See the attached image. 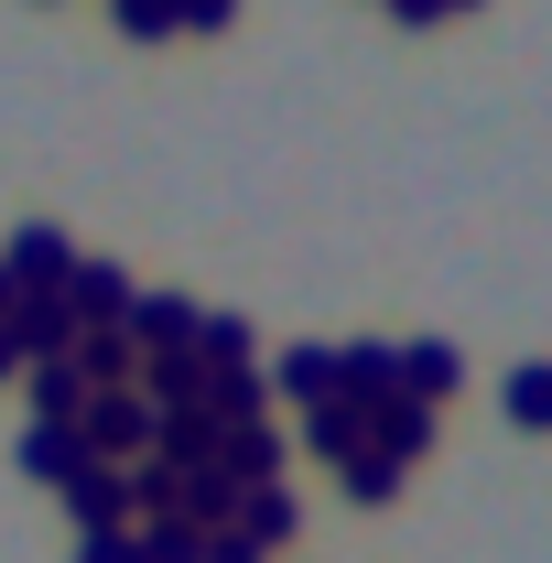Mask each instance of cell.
I'll list each match as a JSON object with an SVG mask.
<instances>
[{
    "label": "cell",
    "mask_w": 552,
    "mask_h": 563,
    "mask_svg": "<svg viewBox=\"0 0 552 563\" xmlns=\"http://www.w3.org/2000/svg\"><path fill=\"white\" fill-rule=\"evenodd\" d=\"M76 433H87V455H98V466H120V455L141 466V455H152V433H163V412H152L141 390H98Z\"/></svg>",
    "instance_id": "6da1fadb"
},
{
    "label": "cell",
    "mask_w": 552,
    "mask_h": 563,
    "mask_svg": "<svg viewBox=\"0 0 552 563\" xmlns=\"http://www.w3.org/2000/svg\"><path fill=\"white\" fill-rule=\"evenodd\" d=\"M0 261H11V282H22V292H66V272L87 261V250H76L55 217H22V228L0 239Z\"/></svg>",
    "instance_id": "7a4b0ae2"
},
{
    "label": "cell",
    "mask_w": 552,
    "mask_h": 563,
    "mask_svg": "<svg viewBox=\"0 0 552 563\" xmlns=\"http://www.w3.org/2000/svg\"><path fill=\"white\" fill-rule=\"evenodd\" d=\"M196 325H207V303H196V292H174V282H141V303H131V347H141V357L196 347Z\"/></svg>",
    "instance_id": "3957f363"
},
{
    "label": "cell",
    "mask_w": 552,
    "mask_h": 563,
    "mask_svg": "<svg viewBox=\"0 0 552 563\" xmlns=\"http://www.w3.org/2000/svg\"><path fill=\"white\" fill-rule=\"evenodd\" d=\"M55 498H66L76 542H98V531H131V466H76Z\"/></svg>",
    "instance_id": "277c9868"
},
{
    "label": "cell",
    "mask_w": 552,
    "mask_h": 563,
    "mask_svg": "<svg viewBox=\"0 0 552 563\" xmlns=\"http://www.w3.org/2000/svg\"><path fill=\"white\" fill-rule=\"evenodd\" d=\"M76 336H87V325L66 314V292H22V303H11V347H22V368L76 357Z\"/></svg>",
    "instance_id": "5b68a950"
},
{
    "label": "cell",
    "mask_w": 552,
    "mask_h": 563,
    "mask_svg": "<svg viewBox=\"0 0 552 563\" xmlns=\"http://www.w3.org/2000/svg\"><path fill=\"white\" fill-rule=\"evenodd\" d=\"M131 303H141V282L120 272V261H76L66 272V314L76 325H131Z\"/></svg>",
    "instance_id": "8992f818"
},
{
    "label": "cell",
    "mask_w": 552,
    "mask_h": 563,
    "mask_svg": "<svg viewBox=\"0 0 552 563\" xmlns=\"http://www.w3.org/2000/svg\"><path fill=\"white\" fill-rule=\"evenodd\" d=\"M217 477L250 498V488H281V422H250V433H217Z\"/></svg>",
    "instance_id": "52a82bcc"
},
{
    "label": "cell",
    "mask_w": 552,
    "mask_h": 563,
    "mask_svg": "<svg viewBox=\"0 0 552 563\" xmlns=\"http://www.w3.org/2000/svg\"><path fill=\"white\" fill-rule=\"evenodd\" d=\"M207 422H217V433L272 422V368H217V379H207Z\"/></svg>",
    "instance_id": "ba28073f"
},
{
    "label": "cell",
    "mask_w": 552,
    "mask_h": 563,
    "mask_svg": "<svg viewBox=\"0 0 552 563\" xmlns=\"http://www.w3.org/2000/svg\"><path fill=\"white\" fill-rule=\"evenodd\" d=\"M455 379H466V347L455 336H412L401 347V401H455Z\"/></svg>",
    "instance_id": "9c48e42d"
},
{
    "label": "cell",
    "mask_w": 552,
    "mask_h": 563,
    "mask_svg": "<svg viewBox=\"0 0 552 563\" xmlns=\"http://www.w3.org/2000/svg\"><path fill=\"white\" fill-rule=\"evenodd\" d=\"M141 401H152V412H196V401H207V357H196V347L141 357Z\"/></svg>",
    "instance_id": "30bf717a"
},
{
    "label": "cell",
    "mask_w": 552,
    "mask_h": 563,
    "mask_svg": "<svg viewBox=\"0 0 552 563\" xmlns=\"http://www.w3.org/2000/svg\"><path fill=\"white\" fill-rule=\"evenodd\" d=\"M76 466H98L76 422H33V433H22V477H44V488H66Z\"/></svg>",
    "instance_id": "8fae6325"
},
{
    "label": "cell",
    "mask_w": 552,
    "mask_h": 563,
    "mask_svg": "<svg viewBox=\"0 0 552 563\" xmlns=\"http://www.w3.org/2000/svg\"><path fill=\"white\" fill-rule=\"evenodd\" d=\"M76 368H87V390H131V379H141L131 325H87V336H76Z\"/></svg>",
    "instance_id": "7c38bea8"
},
{
    "label": "cell",
    "mask_w": 552,
    "mask_h": 563,
    "mask_svg": "<svg viewBox=\"0 0 552 563\" xmlns=\"http://www.w3.org/2000/svg\"><path fill=\"white\" fill-rule=\"evenodd\" d=\"M281 390H292V401H303V412H314V401H346V368H336V347H314V336H303V347H281V368H272Z\"/></svg>",
    "instance_id": "4fadbf2b"
},
{
    "label": "cell",
    "mask_w": 552,
    "mask_h": 563,
    "mask_svg": "<svg viewBox=\"0 0 552 563\" xmlns=\"http://www.w3.org/2000/svg\"><path fill=\"white\" fill-rule=\"evenodd\" d=\"M22 379H33V422H87V401H98L76 357H44V368H22Z\"/></svg>",
    "instance_id": "5bb4252c"
},
{
    "label": "cell",
    "mask_w": 552,
    "mask_h": 563,
    "mask_svg": "<svg viewBox=\"0 0 552 563\" xmlns=\"http://www.w3.org/2000/svg\"><path fill=\"white\" fill-rule=\"evenodd\" d=\"M368 444L412 466L422 444H433V401H401V390H390V401H368Z\"/></svg>",
    "instance_id": "9a60e30c"
},
{
    "label": "cell",
    "mask_w": 552,
    "mask_h": 563,
    "mask_svg": "<svg viewBox=\"0 0 552 563\" xmlns=\"http://www.w3.org/2000/svg\"><path fill=\"white\" fill-rule=\"evenodd\" d=\"M303 444H314L325 466L368 455V401H314V412H303Z\"/></svg>",
    "instance_id": "2e32d148"
},
{
    "label": "cell",
    "mask_w": 552,
    "mask_h": 563,
    "mask_svg": "<svg viewBox=\"0 0 552 563\" xmlns=\"http://www.w3.org/2000/svg\"><path fill=\"white\" fill-rule=\"evenodd\" d=\"M336 368H346V401H390L401 390V347H379V336L336 347Z\"/></svg>",
    "instance_id": "e0dca14e"
},
{
    "label": "cell",
    "mask_w": 552,
    "mask_h": 563,
    "mask_svg": "<svg viewBox=\"0 0 552 563\" xmlns=\"http://www.w3.org/2000/svg\"><path fill=\"white\" fill-rule=\"evenodd\" d=\"M401 477H412V466H401V455H379V444H368V455H346V466H336V488L357 498V509H390V498H401Z\"/></svg>",
    "instance_id": "ac0fdd59"
},
{
    "label": "cell",
    "mask_w": 552,
    "mask_h": 563,
    "mask_svg": "<svg viewBox=\"0 0 552 563\" xmlns=\"http://www.w3.org/2000/svg\"><path fill=\"white\" fill-rule=\"evenodd\" d=\"M141 531V563H207V531L196 520H131Z\"/></svg>",
    "instance_id": "d6986e66"
},
{
    "label": "cell",
    "mask_w": 552,
    "mask_h": 563,
    "mask_svg": "<svg viewBox=\"0 0 552 563\" xmlns=\"http://www.w3.org/2000/svg\"><path fill=\"white\" fill-rule=\"evenodd\" d=\"M239 531H250L261 553H272V542H292V488H250V498H239Z\"/></svg>",
    "instance_id": "ffe728a7"
},
{
    "label": "cell",
    "mask_w": 552,
    "mask_h": 563,
    "mask_svg": "<svg viewBox=\"0 0 552 563\" xmlns=\"http://www.w3.org/2000/svg\"><path fill=\"white\" fill-rule=\"evenodd\" d=\"M509 422L520 433H552V357L542 368H509Z\"/></svg>",
    "instance_id": "44dd1931"
},
{
    "label": "cell",
    "mask_w": 552,
    "mask_h": 563,
    "mask_svg": "<svg viewBox=\"0 0 552 563\" xmlns=\"http://www.w3.org/2000/svg\"><path fill=\"white\" fill-rule=\"evenodd\" d=\"M196 357H207V379L217 368H250V325H239V314H207V325H196Z\"/></svg>",
    "instance_id": "7402d4cb"
},
{
    "label": "cell",
    "mask_w": 552,
    "mask_h": 563,
    "mask_svg": "<svg viewBox=\"0 0 552 563\" xmlns=\"http://www.w3.org/2000/svg\"><path fill=\"white\" fill-rule=\"evenodd\" d=\"M120 33H131V44H163V33H185V22H174V0H120Z\"/></svg>",
    "instance_id": "603a6c76"
},
{
    "label": "cell",
    "mask_w": 552,
    "mask_h": 563,
    "mask_svg": "<svg viewBox=\"0 0 552 563\" xmlns=\"http://www.w3.org/2000/svg\"><path fill=\"white\" fill-rule=\"evenodd\" d=\"M174 22H185V33H228V22H239V0H174Z\"/></svg>",
    "instance_id": "cb8c5ba5"
},
{
    "label": "cell",
    "mask_w": 552,
    "mask_h": 563,
    "mask_svg": "<svg viewBox=\"0 0 552 563\" xmlns=\"http://www.w3.org/2000/svg\"><path fill=\"white\" fill-rule=\"evenodd\" d=\"M207 563H272V553H261V542H250V531L228 520V531H207Z\"/></svg>",
    "instance_id": "d4e9b609"
},
{
    "label": "cell",
    "mask_w": 552,
    "mask_h": 563,
    "mask_svg": "<svg viewBox=\"0 0 552 563\" xmlns=\"http://www.w3.org/2000/svg\"><path fill=\"white\" fill-rule=\"evenodd\" d=\"M76 563H141V531H98V542H76Z\"/></svg>",
    "instance_id": "484cf974"
},
{
    "label": "cell",
    "mask_w": 552,
    "mask_h": 563,
    "mask_svg": "<svg viewBox=\"0 0 552 563\" xmlns=\"http://www.w3.org/2000/svg\"><path fill=\"white\" fill-rule=\"evenodd\" d=\"M390 11H401V22H444V0H390Z\"/></svg>",
    "instance_id": "4316f807"
},
{
    "label": "cell",
    "mask_w": 552,
    "mask_h": 563,
    "mask_svg": "<svg viewBox=\"0 0 552 563\" xmlns=\"http://www.w3.org/2000/svg\"><path fill=\"white\" fill-rule=\"evenodd\" d=\"M11 303H22V282H11V261H0V325H11Z\"/></svg>",
    "instance_id": "83f0119b"
},
{
    "label": "cell",
    "mask_w": 552,
    "mask_h": 563,
    "mask_svg": "<svg viewBox=\"0 0 552 563\" xmlns=\"http://www.w3.org/2000/svg\"><path fill=\"white\" fill-rule=\"evenodd\" d=\"M11 368H22V347H11V325H0V379H11Z\"/></svg>",
    "instance_id": "f1b7e54d"
},
{
    "label": "cell",
    "mask_w": 552,
    "mask_h": 563,
    "mask_svg": "<svg viewBox=\"0 0 552 563\" xmlns=\"http://www.w3.org/2000/svg\"><path fill=\"white\" fill-rule=\"evenodd\" d=\"M444 11H477V0H444Z\"/></svg>",
    "instance_id": "f546056e"
}]
</instances>
